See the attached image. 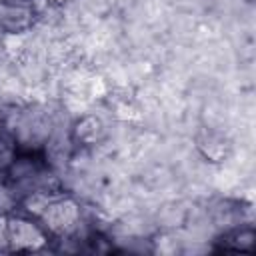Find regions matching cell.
I'll return each instance as SVG.
<instances>
[{
    "mask_svg": "<svg viewBox=\"0 0 256 256\" xmlns=\"http://www.w3.org/2000/svg\"><path fill=\"white\" fill-rule=\"evenodd\" d=\"M52 130L54 126L50 114L40 104L20 110L12 122V138L16 144H20L26 150H36L40 146H46Z\"/></svg>",
    "mask_w": 256,
    "mask_h": 256,
    "instance_id": "cell-1",
    "label": "cell"
},
{
    "mask_svg": "<svg viewBox=\"0 0 256 256\" xmlns=\"http://www.w3.org/2000/svg\"><path fill=\"white\" fill-rule=\"evenodd\" d=\"M42 228L58 238H70L80 230L82 224V212L74 198L58 196L54 198L46 210L40 214Z\"/></svg>",
    "mask_w": 256,
    "mask_h": 256,
    "instance_id": "cell-2",
    "label": "cell"
},
{
    "mask_svg": "<svg viewBox=\"0 0 256 256\" xmlns=\"http://www.w3.org/2000/svg\"><path fill=\"white\" fill-rule=\"evenodd\" d=\"M48 234L42 224L28 218L12 216L8 218V248L10 250H40L46 246Z\"/></svg>",
    "mask_w": 256,
    "mask_h": 256,
    "instance_id": "cell-3",
    "label": "cell"
},
{
    "mask_svg": "<svg viewBox=\"0 0 256 256\" xmlns=\"http://www.w3.org/2000/svg\"><path fill=\"white\" fill-rule=\"evenodd\" d=\"M74 134H76L78 140H82V142H86V144H92V142H98V140L102 138L104 126H102V122H100L98 118L86 116L82 122H78Z\"/></svg>",
    "mask_w": 256,
    "mask_h": 256,
    "instance_id": "cell-4",
    "label": "cell"
},
{
    "mask_svg": "<svg viewBox=\"0 0 256 256\" xmlns=\"http://www.w3.org/2000/svg\"><path fill=\"white\" fill-rule=\"evenodd\" d=\"M16 204H18V196H16V192L12 190V186L0 182V214L12 212V210L16 208Z\"/></svg>",
    "mask_w": 256,
    "mask_h": 256,
    "instance_id": "cell-5",
    "label": "cell"
},
{
    "mask_svg": "<svg viewBox=\"0 0 256 256\" xmlns=\"http://www.w3.org/2000/svg\"><path fill=\"white\" fill-rule=\"evenodd\" d=\"M0 250H8V218L0 214Z\"/></svg>",
    "mask_w": 256,
    "mask_h": 256,
    "instance_id": "cell-6",
    "label": "cell"
},
{
    "mask_svg": "<svg viewBox=\"0 0 256 256\" xmlns=\"http://www.w3.org/2000/svg\"><path fill=\"white\" fill-rule=\"evenodd\" d=\"M2 168H4V166H2V162H0V172H2Z\"/></svg>",
    "mask_w": 256,
    "mask_h": 256,
    "instance_id": "cell-7",
    "label": "cell"
},
{
    "mask_svg": "<svg viewBox=\"0 0 256 256\" xmlns=\"http://www.w3.org/2000/svg\"><path fill=\"white\" fill-rule=\"evenodd\" d=\"M56 2H64V0H56Z\"/></svg>",
    "mask_w": 256,
    "mask_h": 256,
    "instance_id": "cell-8",
    "label": "cell"
}]
</instances>
